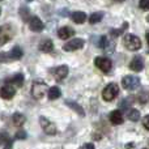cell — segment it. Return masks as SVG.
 <instances>
[{"instance_id":"cell-9","label":"cell","mask_w":149,"mask_h":149,"mask_svg":"<svg viewBox=\"0 0 149 149\" xmlns=\"http://www.w3.org/2000/svg\"><path fill=\"white\" fill-rule=\"evenodd\" d=\"M15 94H16V86L12 84L5 82L1 88V97L4 98V100H12V98L15 97Z\"/></svg>"},{"instance_id":"cell-23","label":"cell","mask_w":149,"mask_h":149,"mask_svg":"<svg viewBox=\"0 0 149 149\" xmlns=\"http://www.w3.org/2000/svg\"><path fill=\"white\" fill-rule=\"evenodd\" d=\"M102 17H103V13L102 12H95V13H92V15L89 16V18H88V20H89V22L92 24H98L100 22L101 20H102Z\"/></svg>"},{"instance_id":"cell-19","label":"cell","mask_w":149,"mask_h":149,"mask_svg":"<svg viewBox=\"0 0 149 149\" xmlns=\"http://www.w3.org/2000/svg\"><path fill=\"white\" fill-rule=\"evenodd\" d=\"M22 55H24L22 49H21V47H18V46H15V47L12 49V51L9 52L10 59H13V60H18V59H21V58H22Z\"/></svg>"},{"instance_id":"cell-15","label":"cell","mask_w":149,"mask_h":149,"mask_svg":"<svg viewBox=\"0 0 149 149\" xmlns=\"http://www.w3.org/2000/svg\"><path fill=\"white\" fill-rule=\"evenodd\" d=\"M7 82L8 84H12V85H15V86H22V84H24V74L22 73H16L15 76H12L10 79H8L7 80Z\"/></svg>"},{"instance_id":"cell-13","label":"cell","mask_w":149,"mask_h":149,"mask_svg":"<svg viewBox=\"0 0 149 149\" xmlns=\"http://www.w3.org/2000/svg\"><path fill=\"white\" fill-rule=\"evenodd\" d=\"M74 34V30L72 28H70V26H63V28H60L59 30H58V36H59L60 39H68L71 38Z\"/></svg>"},{"instance_id":"cell-16","label":"cell","mask_w":149,"mask_h":149,"mask_svg":"<svg viewBox=\"0 0 149 149\" xmlns=\"http://www.w3.org/2000/svg\"><path fill=\"white\" fill-rule=\"evenodd\" d=\"M39 50L42 52H51L54 50V42L51 39H45L39 43Z\"/></svg>"},{"instance_id":"cell-5","label":"cell","mask_w":149,"mask_h":149,"mask_svg":"<svg viewBox=\"0 0 149 149\" xmlns=\"http://www.w3.org/2000/svg\"><path fill=\"white\" fill-rule=\"evenodd\" d=\"M94 64H95V67H97L98 70L102 71V72H105V73H107L109 71L111 70V67H113V63H111V60L109 59V58H103V56L95 58Z\"/></svg>"},{"instance_id":"cell-34","label":"cell","mask_w":149,"mask_h":149,"mask_svg":"<svg viewBox=\"0 0 149 149\" xmlns=\"http://www.w3.org/2000/svg\"><path fill=\"white\" fill-rule=\"evenodd\" d=\"M115 1H118V3H122V1H124V0H115Z\"/></svg>"},{"instance_id":"cell-11","label":"cell","mask_w":149,"mask_h":149,"mask_svg":"<svg viewBox=\"0 0 149 149\" xmlns=\"http://www.w3.org/2000/svg\"><path fill=\"white\" fill-rule=\"evenodd\" d=\"M52 73H54L55 79H56L58 81H62L63 79H65V77L68 76V67L67 65H59V67L52 70Z\"/></svg>"},{"instance_id":"cell-27","label":"cell","mask_w":149,"mask_h":149,"mask_svg":"<svg viewBox=\"0 0 149 149\" xmlns=\"http://www.w3.org/2000/svg\"><path fill=\"white\" fill-rule=\"evenodd\" d=\"M127 28H128V22H124L123 25H122V28L119 29V30H111V31H110V34H111V36H114V37H118L119 34L123 33V31L126 30Z\"/></svg>"},{"instance_id":"cell-30","label":"cell","mask_w":149,"mask_h":149,"mask_svg":"<svg viewBox=\"0 0 149 149\" xmlns=\"http://www.w3.org/2000/svg\"><path fill=\"white\" fill-rule=\"evenodd\" d=\"M16 139H20V140L26 139V132L25 131H18L17 134H16Z\"/></svg>"},{"instance_id":"cell-7","label":"cell","mask_w":149,"mask_h":149,"mask_svg":"<svg viewBox=\"0 0 149 149\" xmlns=\"http://www.w3.org/2000/svg\"><path fill=\"white\" fill-rule=\"evenodd\" d=\"M84 43L85 42L80 38H72L71 41H68L67 43L63 46V49L65 51H76V50H80L84 47Z\"/></svg>"},{"instance_id":"cell-31","label":"cell","mask_w":149,"mask_h":149,"mask_svg":"<svg viewBox=\"0 0 149 149\" xmlns=\"http://www.w3.org/2000/svg\"><path fill=\"white\" fill-rule=\"evenodd\" d=\"M143 126H144L145 130H148L149 131V115H147L144 119H143Z\"/></svg>"},{"instance_id":"cell-8","label":"cell","mask_w":149,"mask_h":149,"mask_svg":"<svg viewBox=\"0 0 149 149\" xmlns=\"http://www.w3.org/2000/svg\"><path fill=\"white\" fill-rule=\"evenodd\" d=\"M15 34L13 28L10 25H3L0 29V37H1V45H5L8 41H10Z\"/></svg>"},{"instance_id":"cell-36","label":"cell","mask_w":149,"mask_h":149,"mask_svg":"<svg viewBox=\"0 0 149 149\" xmlns=\"http://www.w3.org/2000/svg\"><path fill=\"white\" fill-rule=\"evenodd\" d=\"M148 22H149V16H148Z\"/></svg>"},{"instance_id":"cell-1","label":"cell","mask_w":149,"mask_h":149,"mask_svg":"<svg viewBox=\"0 0 149 149\" xmlns=\"http://www.w3.org/2000/svg\"><path fill=\"white\" fill-rule=\"evenodd\" d=\"M123 45L130 51H137L141 49V41L135 34H126L123 38Z\"/></svg>"},{"instance_id":"cell-25","label":"cell","mask_w":149,"mask_h":149,"mask_svg":"<svg viewBox=\"0 0 149 149\" xmlns=\"http://www.w3.org/2000/svg\"><path fill=\"white\" fill-rule=\"evenodd\" d=\"M137 101H139L141 105H145V103L149 101V92H141L137 97Z\"/></svg>"},{"instance_id":"cell-32","label":"cell","mask_w":149,"mask_h":149,"mask_svg":"<svg viewBox=\"0 0 149 149\" xmlns=\"http://www.w3.org/2000/svg\"><path fill=\"white\" fill-rule=\"evenodd\" d=\"M81 149H95V148H94V145H93L92 143H86V144L82 145Z\"/></svg>"},{"instance_id":"cell-29","label":"cell","mask_w":149,"mask_h":149,"mask_svg":"<svg viewBox=\"0 0 149 149\" xmlns=\"http://www.w3.org/2000/svg\"><path fill=\"white\" fill-rule=\"evenodd\" d=\"M98 46H100V49H102V50L106 49V46H107V38H106V37H101Z\"/></svg>"},{"instance_id":"cell-35","label":"cell","mask_w":149,"mask_h":149,"mask_svg":"<svg viewBox=\"0 0 149 149\" xmlns=\"http://www.w3.org/2000/svg\"><path fill=\"white\" fill-rule=\"evenodd\" d=\"M4 149H12L10 147H4Z\"/></svg>"},{"instance_id":"cell-6","label":"cell","mask_w":149,"mask_h":149,"mask_svg":"<svg viewBox=\"0 0 149 149\" xmlns=\"http://www.w3.org/2000/svg\"><path fill=\"white\" fill-rule=\"evenodd\" d=\"M39 123H41V127H42V130H43L45 134L51 135V136L56 134V127H55V124L51 123L47 118L41 116V118H39Z\"/></svg>"},{"instance_id":"cell-4","label":"cell","mask_w":149,"mask_h":149,"mask_svg":"<svg viewBox=\"0 0 149 149\" xmlns=\"http://www.w3.org/2000/svg\"><path fill=\"white\" fill-rule=\"evenodd\" d=\"M122 85L126 90H136L140 88V79L128 74V76H124L122 79Z\"/></svg>"},{"instance_id":"cell-28","label":"cell","mask_w":149,"mask_h":149,"mask_svg":"<svg viewBox=\"0 0 149 149\" xmlns=\"http://www.w3.org/2000/svg\"><path fill=\"white\" fill-rule=\"evenodd\" d=\"M139 7H140V9H143V10H149V0H140Z\"/></svg>"},{"instance_id":"cell-17","label":"cell","mask_w":149,"mask_h":149,"mask_svg":"<svg viewBox=\"0 0 149 149\" xmlns=\"http://www.w3.org/2000/svg\"><path fill=\"white\" fill-rule=\"evenodd\" d=\"M71 17H72V20L76 24H82V22H85V21H86V13L77 10V12L72 13V16H71Z\"/></svg>"},{"instance_id":"cell-37","label":"cell","mask_w":149,"mask_h":149,"mask_svg":"<svg viewBox=\"0 0 149 149\" xmlns=\"http://www.w3.org/2000/svg\"><path fill=\"white\" fill-rule=\"evenodd\" d=\"M143 149H147V148H143Z\"/></svg>"},{"instance_id":"cell-14","label":"cell","mask_w":149,"mask_h":149,"mask_svg":"<svg viewBox=\"0 0 149 149\" xmlns=\"http://www.w3.org/2000/svg\"><path fill=\"white\" fill-rule=\"evenodd\" d=\"M110 122L114 126H119V124L123 123V114L119 110H114L110 114Z\"/></svg>"},{"instance_id":"cell-20","label":"cell","mask_w":149,"mask_h":149,"mask_svg":"<svg viewBox=\"0 0 149 149\" xmlns=\"http://www.w3.org/2000/svg\"><path fill=\"white\" fill-rule=\"evenodd\" d=\"M65 103H67V106H70L71 109H73L74 111H76L79 115H81V116H84L85 115V113H84V109L81 107V106L79 105V103H76V102H73V101H65Z\"/></svg>"},{"instance_id":"cell-18","label":"cell","mask_w":149,"mask_h":149,"mask_svg":"<svg viewBox=\"0 0 149 149\" xmlns=\"http://www.w3.org/2000/svg\"><path fill=\"white\" fill-rule=\"evenodd\" d=\"M25 120H26L25 115H24V114H21V113H16V114H13V116H12L13 124H15V126H17V127L22 126V124L25 123Z\"/></svg>"},{"instance_id":"cell-2","label":"cell","mask_w":149,"mask_h":149,"mask_svg":"<svg viewBox=\"0 0 149 149\" xmlns=\"http://www.w3.org/2000/svg\"><path fill=\"white\" fill-rule=\"evenodd\" d=\"M49 90H50V88L47 86L46 82L36 81V82H33V86H31V95L36 100H42Z\"/></svg>"},{"instance_id":"cell-26","label":"cell","mask_w":149,"mask_h":149,"mask_svg":"<svg viewBox=\"0 0 149 149\" xmlns=\"http://www.w3.org/2000/svg\"><path fill=\"white\" fill-rule=\"evenodd\" d=\"M1 144L4 145V147H10V145H12V140H10V137L8 136L5 132L1 134Z\"/></svg>"},{"instance_id":"cell-22","label":"cell","mask_w":149,"mask_h":149,"mask_svg":"<svg viewBox=\"0 0 149 149\" xmlns=\"http://www.w3.org/2000/svg\"><path fill=\"white\" fill-rule=\"evenodd\" d=\"M60 89L58 86H52V88H50V90H49V100L50 101H54V100H58V98L60 97Z\"/></svg>"},{"instance_id":"cell-21","label":"cell","mask_w":149,"mask_h":149,"mask_svg":"<svg viewBox=\"0 0 149 149\" xmlns=\"http://www.w3.org/2000/svg\"><path fill=\"white\" fill-rule=\"evenodd\" d=\"M127 116H128V119L131 122H137L140 119V111L136 110V109H128Z\"/></svg>"},{"instance_id":"cell-10","label":"cell","mask_w":149,"mask_h":149,"mask_svg":"<svg viewBox=\"0 0 149 149\" xmlns=\"http://www.w3.org/2000/svg\"><path fill=\"white\" fill-rule=\"evenodd\" d=\"M29 28H30L31 31H36V33H38V31L43 30L45 25H43V22L41 21V18L33 16V17H31V20L29 21Z\"/></svg>"},{"instance_id":"cell-12","label":"cell","mask_w":149,"mask_h":149,"mask_svg":"<svg viewBox=\"0 0 149 149\" xmlns=\"http://www.w3.org/2000/svg\"><path fill=\"white\" fill-rule=\"evenodd\" d=\"M144 68V62H143L141 56H135L130 63V70L135 71V72H140Z\"/></svg>"},{"instance_id":"cell-3","label":"cell","mask_w":149,"mask_h":149,"mask_svg":"<svg viewBox=\"0 0 149 149\" xmlns=\"http://www.w3.org/2000/svg\"><path fill=\"white\" fill-rule=\"evenodd\" d=\"M118 93H119V86L115 82H110V84L106 85L105 89H103L102 98L105 101H107V102H110V101H113L114 98L118 95Z\"/></svg>"},{"instance_id":"cell-33","label":"cell","mask_w":149,"mask_h":149,"mask_svg":"<svg viewBox=\"0 0 149 149\" xmlns=\"http://www.w3.org/2000/svg\"><path fill=\"white\" fill-rule=\"evenodd\" d=\"M147 39H148V45H149V33H147Z\"/></svg>"},{"instance_id":"cell-24","label":"cell","mask_w":149,"mask_h":149,"mask_svg":"<svg viewBox=\"0 0 149 149\" xmlns=\"http://www.w3.org/2000/svg\"><path fill=\"white\" fill-rule=\"evenodd\" d=\"M18 13H20V17H22L24 21H30V12H29V9L26 7H21L20 10H18Z\"/></svg>"}]
</instances>
